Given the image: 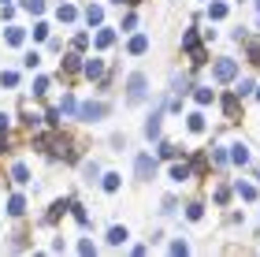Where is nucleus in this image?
Returning a JSON list of instances; mask_svg holds the SVG:
<instances>
[{
	"label": "nucleus",
	"mask_w": 260,
	"mask_h": 257,
	"mask_svg": "<svg viewBox=\"0 0 260 257\" xmlns=\"http://www.w3.org/2000/svg\"><path fill=\"white\" fill-rule=\"evenodd\" d=\"M126 97L130 101H145V75H130V82H126Z\"/></svg>",
	"instance_id": "nucleus-1"
},
{
	"label": "nucleus",
	"mask_w": 260,
	"mask_h": 257,
	"mask_svg": "<svg viewBox=\"0 0 260 257\" xmlns=\"http://www.w3.org/2000/svg\"><path fill=\"white\" fill-rule=\"evenodd\" d=\"M108 112L104 104H97V101H89V104H82L78 108V120H86V123H93V120H101V116Z\"/></svg>",
	"instance_id": "nucleus-2"
},
{
	"label": "nucleus",
	"mask_w": 260,
	"mask_h": 257,
	"mask_svg": "<svg viewBox=\"0 0 260 257\" xmlns=\"http://www.w3.org/2000/svg\"><path fill=\"white\" fill-rule=\"evenodd\" d=\"M212 75H216L219 82H231V78L238 75V64H234V60H219V64H216V71H212Z\"/></svg>",
	"instance_id": "nucleus-3"
},
{
	"label": "nucleus",
	"mask_w": 260,
	"mask_h": 257,
	"mask_svg": "<svg viewBox=\"0 0 260 257\" xmlns=\"http://www.w3.org/2000/svg\"><path fill=\"white\" fill-rule=\"evenodd\" d=\"M134 172H138V179H152V175H156V160L152 157H138Z\"/></svg>",
	"instance_id": "nucleus-4"
},
{
	"label": "nucleus",
	"mask_w": 260,
	"mask_h": 257,
	"mask_svg": "<svg viewBox=\"0 0 260 257\" xmlns=\"http://www.w3.org/2000/svg\"><path fill=\"white\" fill-rule=\"evenodd\" d=\"M182 45H186V49L193 52V64H205V52H201V45H197V34H193V30H190V34L182 38Z\"/></svg>",
	"instance_id": "nucleus-5"
},
{
	"label": "nucleus",
	"mask_w": 260,
	"mask_h": 257,
	"mask_svg": "<svg viewBox=\"0 0 260 257\" xmlns=\"http://www.w3.org/2000/svg\"><path fill=\"white\" fill-rule=\"evenodd\" d=\"M8 213H11V216H22V213H26V202H22L19 194H11V197H8Z\"/></svg>",
	"instance_id": "nucleus-6"
},
{
	"label": "nucleus",
	"mask_w": 260,
	"mask_h": 257,
	"mask_svg": "<svg viewBox=\"0 0 260 257\" xmlns=\"http://www.w3.org/2000/svg\"><path fill=\"white\" fill-rule=\"evenodd\" d=\"M145 49H149V38H145V34H138V38H130V52H134V56H141Z\"/></svg>",
	"instance_id": "nucleus-7"
},
{
	"label": "nucleus",
	"mask_w": 260,
	"mask_h": 257,
	"mask_svg": "<svg viewBox=\"0 0 260 257\" xmlns=\"http://www.w3.org/2000/svg\"><path fill=\"white\" fill-rule=\"evenodd\" d=\"M234 190L242 194V202H253V197H256V186H249V183H242V179L234 183Z\"/></svg>",
	"instance_id": "nucleus-8"
},
{
	"label": "nucleus",
	"mask_w": 260,
	"mask_h": 257,
	"mask_svg": "<svg viewBox=\"0 0 260 257\" xmlns=\"http://www.w3.org/2000/svg\"><path fill=\"white\" fill-rule=\"evenodd\" d=\"M145 134H149V138H156V134H160V108L149 116V123H145Z\"/></svg>",
	"instance_id": "nucleus-9"
},
{
	"label": "nucleus",
	"mask_w": 260,
	"mask_h": 257,
	"mask_svg": "<svg viewBox=\"0 0 260 257\" xmlns=\"http://www.w3.org/2000/svg\"><path fill=\"white\" fill-rule=\"evenodd\" d=\"M108 242H112V246H123V242H126V227H112L108 231Z\"/></svg>",
	"instance_id": "nucleus-10"
},
{
	"label": "nucleus",
	"mask_w": 260,
	"mask_h": 257,
	"mask_svg": "<svg viewBox=\"0 0 260 257\" xmlns=\"http://www.w3.org/2000/svg\"><path fill=\"white\" fill-rule=\"evenodd\" d=\"M4 38H8V45H22V38H26V34H22L19 26H8V34H4Z\"/></svg>",
	"instance_id": "nucleus-11"
},
{
	"label": "nucleus",
	"mask_w": 260,
	"mask_h": 257,
	"mask_svg": "<svg viewBox=\"0 0 260 257\" xmlns=\"http://www.w3.org/2000/svg\"><path fill=\"white\" fill-rule=\"evenodd\" d=\"M56 15H60V22H75V19H78V11L71 8V4H63L60 11H56Z\"/></svg>",
	"instance_id": "nucleus-12"
},
{
	"label": "nucleus",
	"mask_w": 260,
	"mask_h": 257,
	"mask_svg": "<svg viewBox=\"0 0 260 257\" xmlns=\"http://www.w3.org/2000/svg\"><path fill=\"white\" fill-rule=\"evenodd\" d=\"M86 75H89V78H101V75H104V64H101V60H89V64H86Z\"/></svg>",
	"instance_id": "nucleus-13"
},
{
	"label": "nucleus",
	"mask_w": 260,
	"mask_h": 257,
	"mask_svg": "<svg viewBox=\"0 0 260 257\" xmlns=\"http://www.w3.org/2000/svg\"><path fill=\"white\" fill-rule=\"evenodd\" d=\"M231 160H234V164H245V160H249V149H245V146H234Z\"/></svg>",
	"instance_id": "nucleus-14"
},
{
	"label": "nucleus",
	"mask_w": 260,
	"mask_h": 257,
	"mask_svg": "<svg viewBox=\"0 0 260 257\" xmlns=\"http://www.w3.org/2000/svg\"><path fill=\"white\" fill-rule=\"evenodd\" d=\"M86 19H89V26H97V22L104 19V8H97V4H93V8L86 11Z\"/></svg>",
	"instance_id": "nucleus-15"
},
{
	"label": "nucleus",
	"mask_w": 260,
	"mask_h": 257,
	"mask_svg": "<svg viewBox=\"0 0 260 257\" xmlns=\"http://www.w3.org/2000/svg\"><path fill=\"white\" fill-rule=\"evenodd\" d=\"M112 41H115V34H112V30H101V34H97V49H108Z\"/></svg>",
	"instance_id": "nucleus-16"
},
{
	"label": "nucleus",
	"mask_w": 260,
	"mask_h": 257,
	"mask_svg": "<svg viewBox=\"0 0 260 257\" xmlns=\"http://www.w3.org/2000/svg\"><path fill=\"white\" fill-rule=\"evenodd\" d=\"M11 179H15V183H26V179H30L26 164H15V168H11Z\"/></svg>",
	"instance_id": "nucleus-17"
},
{
	"label": "nucleus",
	"mask_w": 260,
	"mask_h": 257,
	"mask_svg": "<svg viewBox=\"0 0 260 257\" xmlns=\"http://www.w3.org/2000/svg\"><path fill=\"white\" fill-rule=\"evenodd\" d=\"M186 120H190V131H205V116H201V112L186 116Z\"/></svg>",
	"instance_id": "nucleus-18"
},
{
	"label": "nucleus",
	"mask_w": 260,
	"mask_h": 257,
	"mask_svg": "<svg viewBox=\"0 0 260 257\" xmlns=\"http://www.w3.org/2000/svg\"><path fill=\"white\" fill-rule=\"evenodd\" d=\"M22 8H26L30 15H41V11H45V0H26V4H22Z\"/></svg>",
	"instance_id": "nucleus-19"
},
{
	"label": "nucleus",
	"mask_w": 260,
	"mask_h": 257,
	"mask_svg": "<svg viewBox=\"0 0 260 257\" xmlns=\"http://www.w3.org/2000/svg\"><path fill=\"white\" fill-rule=\"evenodd\" d=\"M171 179H179V183L190 179V168H186V164H175V168H171Z\"/></svg>",
	"instance_id": "nucleus-20"
},
{
	"label": "nucleus",
	"mask_w": 260,
	"mask_h": 257,
	"mask_svg": "<svg viewBox=\"0 0 260 257\" xmlns=\"http://www.w3.org/2000/svg\"><path fill=\"white\" fill-rule=\"evenodd\" d=\"M223 15H227V4H212L208 8V19H223Z\"/></svg>",
	"instance_id": "nucleus-21"
},
{
	"label": "nucleus",
	"mask_w": 260,
	"mask_h": 257,
	"mask_svg": "<svg viewBox=\"0 0 260 257\" xmlns=\"http://www.w3.org/2000/svg\"><path fill=\"white\" fill-rule=\"evenodd\" d=\"M104 190H112V194L119 190V175H104Z\"/></svg>",
	"instance_id": "nucleus-22"
},
{
	"label": "nucleus",
	"mask_w": 260,
	"mask_h": 257,
	"mask_svg": "<svg viewBox=\"0 0 260 257\" xmlns=\"http://www.w3.org/2000/svg\"><path fill=\"white\" fill-rule=\"evenodd\" d=\"M45 90H49V78L38 75V78H34V93H45Z\"/></svg>",
	"instance_id": "nucleus-23"
},
{
	"label": "nucleus",
	"mask_w": 260,
	"mask_h": 257,
	"mask_svg": "<svg viewBox=\"0 0 260 257\" xmlns=\"http://www.w3.org/2000/svg\"><path fill=\"white\" fill-rule=\"evenodd\" d=\"M63 112H78V104H75V97H71V93H63V104H60Z\"/></svg>",
	"instance_id": "nucleus-24"
},
{
	"label": "nucleus",
	"mask_w": 260,
	"mask_h": 257,
	"mask_svg": "<svg viewBox=\"0 0 260 257\" xmlns=\"http://www.w3.org/2000/svg\"><path fill=\"white\" fill-rule=\"evenodd\" d=\"M34 38L45 41V38H49V26H45V22H38V26H34Z\"/></svg>",
	"instance_id": "nucleus-25"
},
{
	"label": "nucleus",
	"mask_w": 260,
	"mask_h": 257,
	"mask_svg": "<svg viewBox=\"0 0 260 257\" xmlns=\"http://www.w3.org/2000/svg\"><path fill=\"white\" fill-rule=\"evenodd\" d=\"M0 82H4V86H15L19 75H15V71H4V75H0Z\"/></svg>",
	"instance_id": "nucleus-26"
},
{
	"label": "nucleus",
	"mask_w": 260,
	"mask_h": 257,
	"mask_svg": "<svg viewBox=\"0 0 260 257\" xmlns=\"http://www.w3.org/2000/svg\"><path fill=\"white\" fill-rule=\"evenodd\" d=\"M193 97H197V104H208V101H212V90H197Z\"/></svg>",
	"instance_id": "nucleus-27"
},
{
	"label": "nucleus",
	"mask_w": 260,
	"mask_h": 257,
	"mask_svg": "<svg viewBox=\"0 0 260 257\" xmlns=\"http://www.w3.org/2000/svg\"><path fill=\"white\" fill-rule=\"evenodd\" d=\"M22 64H26V67H38V64H41V56H38V52H26V60H22Z\"/></svg>",
	"instance_id": "nucleus-28"
},
{
	"label": "nucleus",
	"mask_w": 260,
	"mask_h": 257,
	"mask_svg": "<svg viewBox=\"0 0 260 257\" xmlns=\"http://www.w3.org/2000/svg\"><path fill=\"white\" fill-rule=\"evenodd\" d=\"M201 213H205L201 205H190V209H186V216H190V220H201Z\"/></svg>",
	"instance_id": "nucleus-29"
},
{
	"label": "nucleus",
	"mask_w": 260,
	"mask_h": 257,
	"mask_svg": "<svg viewBox=\"0 0 260 257\" xmlns=\"http://www.w3.org/2000/svg\"><path fill=\"white\" fill-rule=\"evenodd\" d=\"M0 131H8V116L4 112H0Z\"/></svg>",
	"instance_id": "nucleus-30"
},
{
	"label": "nucleus",
	"mask_w": 260,
	"mask_h": 257,
	"mask_svg": "<svg viewBox=\"0 0 260 257\" xmlns=\"http://www.w3.org/2000/svg\"><path fill=\"white\" fill-rule=\"evenodd\" d=\"M256 97H260V90H256Z\"/></svg>",
	"instance_id": "nucleus-31"
},
{
	"label": "nucleus",
	"mask_w": 260,
	"mask_h": 257,
	"mask_svg": "<svg viewBox=\"0 0 260 257\" xmlns=\"http://www.w3.org/2000/svg\"><path fill=\"white\" fill-rule=\"evenodd\" d=\"M130 4H134V0H130Z\"/></svg>",
	"instance_id": "nucleus-32"
},
{
	"label": "nucleus",
	"mask_w": 260,
	"mask_h": 257,
	"mask_svg": "<svg viewBox=\"0 0 260 257\" xmlns=\"http://www.w3.org/2000/svg\"><path fill=\"white\" fill-rule=\"evenodd\" d=\"M256 4H260V0H256Z\"/></svg>",
	"instance_id": "nucleus-33"
}]
</instances>
